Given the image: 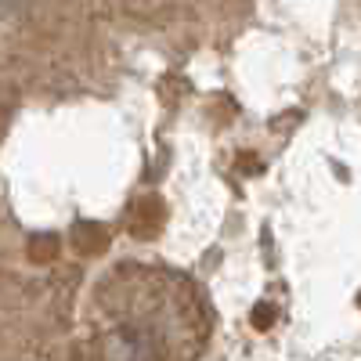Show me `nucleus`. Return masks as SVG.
I'll use <instances>...</instances> for the list:
<instances>
[{
    "label": "nucleus",
    "mask_w": 361,
    "mask_h": 361,
    "mask_svg": "<svg viewBox=\"0 0 361 361\" xmlns=\"http://www.w3.org/2000/svg\"><path fill=\"white\" fill-rule=\"evenodd\" d=\"M73 243H76L80 253H102L109 246V231L98 221H80L76 231H73Z\"/></svg>",
    "instance_id": "f257e3e1"
},
{
    "label": "nucleus",
    "mask_w": 361,
    "mask_h": 361,
    "mask_svg": "<svg viewBox=\"0 0 361 361\" xmlns=\"http://www.w3.org/2000/svg\"><path fill=\"white\" fill-rule=\"evenodd\" d=\"M253 318H257V325H260V329H267V325H271V318H275V307H271V304H260V307L253 311Z\"/></svg>",
    "instance_id": "20e7f679"
},
{
    "label": "nucleus",
    "mask_w": 361,
    "mask_h": 361,
    "mask_svg": "<svg viewBox=\"0 0 361 361\" xmlns=\"http://www.w3.org/2000/svg\"><path fill=\"white\" fill-rule=\"evenodd\" d=\"M54 253H58V238L54 235H33V243H29V260L47 264Z\"/></svg>",
    "instance_id": "f03ea898"
},
{
    "label": "nucleus",
    "mask_w": 361,
    "mask_h": 361,
    "mask_svg": "<svg viewBox=\"0 0 361 361\" xmlns=\"http://www.w3.org/2000/svg\"><path fill=\"white\" fill-rule=\"evenodd\" d=\"M159 217H163V214H159V202H145V206H141V217H137V221L130 217V228H137V231H156Z\"/></svg>",
    "instance_id": "7ed1b4c3"
}]
</instances>
